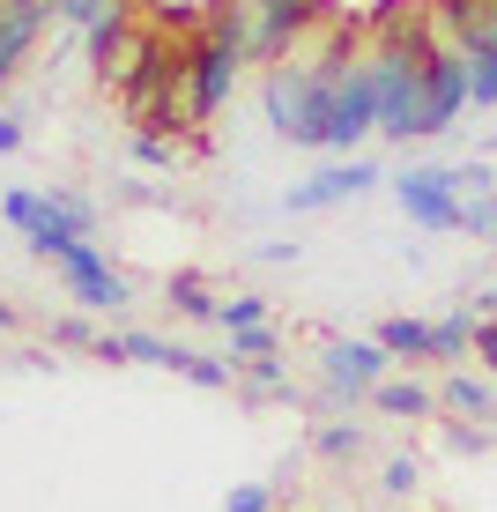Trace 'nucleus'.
<instances>
[{"label": "nucleus", "instance_id": "22", "mask_svg": "<svg viewBox=\"0 0 497 512\" xmlns=\"http://www.w3.org/2000/svg\"><path fill=\"white\" fill-rule=\"evenodd\" d=\"M104 334L90 327V312H60V320H52V349H97Z\"/></svg>", "mask_w": 497, "mask_h": 512}, {"label": "nucleus", "instance_id": "18", "mask_svg": "<svg viewBox=\"0 0 497 512\" xmlns=\"http://www.w3.org/2000/svg\"><path fill=\"white\" fill-rule=\"evenodd\" d=\"M45 201H52V208H60V216H67V223H75V231H90V238H97V223H104V208L90 201V193H75V186H45Z\"/></svg>", "mask_w": 497, "mask_h": 512}, {"label": "nucleus", "instance_id": "23", "mask_svg": "<svg viewBox=\"0 0 497 512\" xmlns=\"http://www.w3.org/2000/svg\"><path fill=\"white\" fill-rule=\"evenodd\" d=\"M245 357H275V327H238L230 334V364H245Z\"/></svg>", "mask_w": 497, "mask_h": 512}, {"label": "nucleus", "instance_id": "11", "mask_svg": "<svg viewBox=\"0 0 497 512\" xmlns=\"http://www.w3.org/2000/svg\"><path fill=\"white\" fill-rule=\"evenodd\" d=\"M364 401H371L379 416H401V423H423V416H438V386H423V379H379Z\"/></svg>", "mask_w": 497, "mask_h": 512}, {"label": "nucleus", "instance_id": "17", "mask_svg": "<svg viewBox=\"0 0 497 512\" xmlns=\"http://www.w3.org/2000/svg\"><path fill=\"white\" fill-rule=\"evenodd\" d=\"M312 446L327 453V461H357L371 438H364V423H319V431H312Z\"/></svg>", "mask_w": 497, "mask_h": 512}, {"label": "nucleus", "instance_id": "12", "mask_svg": "<svg viewBox=\"0 0 497 512\" xmlns=\"http://www.w3.org/2000/svg\"><path fill=\"white\" fill-rule=\"evenodd\" d=\"M379 342L394 349V364H438L431 320H408V312H394V320H379Z\"/></svg>", "mask_w": 497, "mask_h": 512}, {"label": "nucleus", "instance_id": "5", "mask_svg": "<svg viewBox=\"0 0 497 512\" xmlns=\"http://www.w3.org/2000/svg\"><path fill=\"white\" fill-rule=\"evenodd\" d=\"M460 104H468V60H460L453 38H438V52L423 60V112H416V141L453 134Z\"/></svg>", "mask_w": 497, "mask_h": 512}, {"label": "nucleus", "instance_id": "8", "mask_svg": "<svg viewBox=\"0 0 497 512\" xmlns=\"http://www.w3.org/2000/svg\"><path fill=\"white\" fill-rule=\"evenodd\" d=\"M45 23H52V0H0V90L23 75L30 45L45 38Z\"/></svg>", "mask_w": 497, "mask_h": 512}, {"label": "nucleus", "instance_id": "14", "mask_svg": "<svg viewBox=\"0 0 497 512\" xmlns=\"http://www.w3.org/2000/svg\"><path fill=\"white\" fill-rule=\"evenodd\" d=\"M431 349H438V364H446V372H460V364H468V349H475V312L460 305V312H446V320H431Z\"/></svg>", "mask_w": 497, "mask_h": 512}, {"label": "nucleus", "instance_id": "3", "mask_svg": "<svg viewBox=\"0 0 497 512\" xmlns=\"http://www.w3.org/2000/svg\"><path fill=\"white\" fill-rule=\"evenodd\" d=\"M319 379H327V409H342V401H364L379 379H394V349L379 342V334H334V342H319Z\"/></svg>", "mask_w": 497, "mask_h": 512}, {"label": "nucleus", "instance_id": "1", "mask_svg": "<svg viewBox=\"0 0 497 512\" xmlns=\"http://www.w3.org/2000/svg\"><path fill=\"white\" fill-rule=\"evenodd\" d=\"M371 38V30L342 23L327 45L312 52V60H275L268 82H260V112H268V127L290 141V149H327V90H334V67L349 60Z\"/></svg>", "mask_w": 497, "mask_h": 512}, {"label": "nucleus", "instance_id": "4", "mask_svg": "<svg viewBox=\"0 0 497 512\" xmlns=\"http://www.w3.org/2000/svg\"><path fill=\"white\" fill-rule=\"evenodd\" d=\"M394 201L416 231H460V208H468V186H460V164H408L394 179Z\"/></svg>", "mask_w": 497, "mask_h": 512}, {"label": "nucleus", "instance_id": "27", "mask_svg": "<svg viewBox=\"0 0 497 512\" xmlns=\"http://www.w3.org/2000/svg\"><path fill=\"white\" fill-rule=\"evenodd\" d=\"M260 260H268V268H290V260H297V238H290V245H282V238L260 245Z\"/></svg>", "mask_w": 497, "mask_h": 512}, {"label": "nucleus", "instance_id": "26", "mask_svg": "<svg viewBox=\"0 0 497 512\" xmlns=\"http://www.w3.org/2000/svg\"><path fill=\"white\" fill-rule=\"evenodd\" d=\"M15 149H23V119L0 112V156H15Z\"/></svg>", "mask_w": 497, "mask_h": 512}, {"label": "nucleus", "instance_id": "20", "mask_svg": "<svg viewBox=\"0 0 497 512\" xmlns=\"http://www.w3.org/2000/svg\"><path fill=\"white\" fill-rule=\"evenodd\" d=\"M216 327H223V334H238V327H268V297H253V290H238V297H223V312H216Z\"/></svg>", "mask_w": 497, "mask_h": 512}, {"label": "nucleus", "instance_id": "19", "mask_svg": "<svg viewBox=\"0 0 497 512\" xmlns=\"http://www.w3.org/2000/svg\"><path fill=\"white\" fill-rule=\"evenodd\" d=\"M134 164H149V171H179V164H186V149H179L171 134L141 127V134H134Z\"/></svg>", "mask_w": 497, "mask_h": 512}, {"label": "nucleus", "instance_id": "28", "mask_svg": "<svg viewBox=\"0 0 497 512\" xmlns=\"http://www.w3.org/2000/svg\"><path fill=\"white\" fill-rule=\"evenodd\" d=\"M468 312H475V320H497V290H475V297H468Z\"/></svg>", "mask_w": 497, "mask_h": 512}, {"label": "nucleus", "instance_id": "13", "mask_svg": "<svg viewBox=\"0 0 497 512\" xmlns=\"http://www.w3.org/2000/svg\"><path fill=\"white\" fill-rule=\"evenodd\" d=\"M238 394L245 401H297V386L282 372V357H245L238 364Z\"/></svg>", "mask_w": 497, "mask_h": 512}, {"label": "nucleus", "instance_id": "2", "mask_svg": "<svg viewBox=\"0 0 497 512\" xmlns=\"http://www.w3.org/2000/svg\"><path fill=\"white\" fill-rule=\"evenodd\" d=\"M238 75H245V52L223 45L216 30H193L186 38V127H208V119L230 104Z\"/></svg>", "mask_w": 497, "mask_h": 512}, {"label": "nucleus", "instance_id": "24", "mask_svg": "<svg viewBox=\"0 0 497 512\" xmlns=\"http://www.w3.org/2000/svg\"><path fill=\"white\" fill-rule=\"evenodd\" d=\"M223 512H275V490H268V483H238Z\"/></svg>", "mask_w": 497, "mask_h": 512}, {"label": "nucleus", "instance_id": "25", "mask_svg": "<svg viewBox=\"0 0 497 512\" xmlns=\"http://www.w3.org/2000/svg\"><path fill=\"white\" fill-rule=\"evenodd\" d=\"M475 357L497 372V320H475Z\"/></svg>", "mask_w": 497, "mask_h": 512}, {"label": "nucleus", "instance_id": "6", "mask_svg": "<svg viewBox=\"0 0 497 512\" xmlns=\"http://www.w3.org/2000/svg\"><path fill=\"white\" fill-rule=\"evenodd\" d=\"M52 268H60L67 297H75L82 312H119V305H127V275L104 260V245H97V238H75L67 253H52Z\"/></svg>", "mask_w": 497, "mask_h": 512}, {"label": "nucleus", "instance_id": "29", "mask_svg": "<svg viewBox=\"0 0 497 512\" xmlns=\"http://www.w3.org/2000/svg\"><path fill=\"white\" fill-rule=\"evenodd\" d=\"M15 327H23V312H15L8 297H0V334H15Z\"/></svg>", "mask_w": 497, "mask_h": 512}, {"label": "nucleus", "instance_id": "16", "mask_svg": "<svg viewBox=\"0 0 497 512\" xmlns=\"http://www.w3.org/2000/svg\"><path fill=\"white\" fill-rule=\"evenodd\" d=\"M171 372L193 379V386H208V394L238 386V364H230V357H201V349H186V342H179V357H171Z\"/></svg>", "mask_w": 497, "mask_h": 512}, {"label": "nucleus", "instance_id": "7", "mask_svg": "<svg viewBox=\"0 0 497 512\" xmlns=\"http://www.w3.org/2000/svg\"><path fill=\"white\" fill-rule=\"evenodd\" d=\"M379 179H386V171L371 164V156H334L327 171H312L305 186H290V193H282V208H290V216H312V208H334V201H357V193H371Z\"/></svg>", "mask_w": 497, "mask_h": 512}, {"label": "nucleus", "instance_id": "9", "mask_svg": "<svg viewBox=\"0 0 497 512\" xmlns=\"http://www.w3.org/2000/svg\"><path fill=\"white\" fill-rule=\"evenodd\" d=\"M90 357H104V364H156V372H171L179 342H164V334H141V327H112V334L90 349Z\"/></svg>", "mask_w": 497, "mask_h": 512}, {"label": "nucleus", "instance_id": "15", "mask_svg": "<svg viewBox=\"0 0 497 512\" xmlns=\"http://www.w3.org/2000/svg\"><path fill=\"white\" fill-rule=\"evenodd\" d=\"M164 305L179 312V320H216V312H223V297L208 290L201 275H171V282H164Z\"/></svg>", "mask_w": 497, "mask_h": 512}, {"label": "nucleus", "instance_id": "10", "mask_svg": "<svg viewBox=\"0 0 497 512\" xmlns=\"http://www.w3.org/2000/svg\"><path fill=\"white\" fill-rule=\"evenodd\" d=\"M438 416H453V423H483V416H497V386L475 379V372H446V386H438Z\"/></svg>", "mask_w": 497, "mask_h": 512}, {"label": "nucleus", "instance_id": "21", "mask_svg": "<svg viewBox=\"0 0 497 512\" xmlns=\"http://www.w3.org/2000/svg\"><path fill=\"white\" fill-rule=\"evenodd\" d=\"M416 483H423V461H416V453H394V461L379 468V490H386V498H416Z\"/></svg>", "mask_w": 497, "mask_h": 512}]
</instances>
